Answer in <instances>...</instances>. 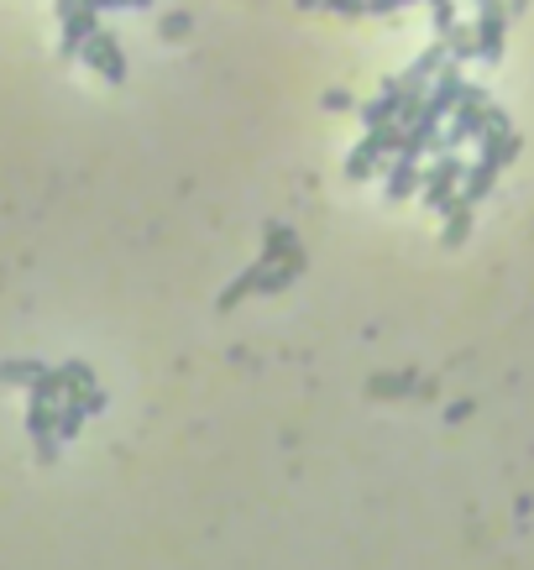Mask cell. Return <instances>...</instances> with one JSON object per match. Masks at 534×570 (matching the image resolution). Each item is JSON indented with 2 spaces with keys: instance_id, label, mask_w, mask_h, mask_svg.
Here are the masks:
<instances>
[{
  "instance_id": "2e32d148",
  "label": "cell",
  "mask_w": 534,
  "mask_h": 570,
  "mask_svg": "<svg viewBox=\"0 0 534 570\" xmlns=\"http://www.w3.org/2000/svg\"><path fill=\"white\" fill-rule=\"evenodd\" d=\"M293 241H299V236H293V225H283V220H267V225H263V257L278 261Z\"/></svg>"
},
{
  "instance_id": "d6986e66",
  "label": "cell",
  "mask_w": 534,
  "mask_h": 570,
  "mask_svg": "<svg viewBox=\"0 0 534 570\" xmlns=\"http://www.w3.org/2000/svg\"><path fill=\"white\" fill-rule=\"evenodd\" d=\"M158 32H163V43H184V37L195 32V16H189V11H169V16L158 22Z\"/></svg>"
},
{
  "instance_id": "ffe728a7",
  "label": "cell",
  "mask_w": 534,
  "mask_h": 570,
  "mask_svg": "<svg viewBox=\"0 0 534 570\" xmlns=\"http://www.w3.org/2000/svg\"><path fill=\"white\" fill-rule=\"evenodd\" d=\"M430 5V26H436V37H445L451 26H456V0H425Z\"/></svg>"
},
{
  "instance_id": "484cf974",
  "label": "cell",
  "mask_w": 534,
  "mask_h": 570,
  "mask_svg": "<svg viewBox=\"0 0 534 570\" xmlns=\"http://www.w3.org/2000/svg\"><path fill=\"white\" fill-rule=\"evenodd\" d=\"M315 5H320V0H299V11H315Z\"/></svg>"
},
{
  "instance_id": "7402d4cb",
  "label": "cell",
  "mask_w": 534,
  "mask_h": 570,
  "mask_svg": "<svg viewBox=\"0 0 534 570\" xmlns=\"http://www.w3.org/2000/svg\"><path fill=\"white\" fill-rule=\"evenodd\" d=\"M330 16H346V22H357V16H367V0H320Z\"/></svg>"
},
{
  "instance_id": "3957f363",
  "label": "cell",
  "mask_w": 534,
  "mask_h": 570,
  "mask_svg": "<svg viewBox=\"0 0 534 570\" xmlns=\"http://www.w3.org/2000/svg\"><path fill=\"white\" fill-rule=\"evenodd\" d=\"M26 434H32V455H37V466H53L58 451H63V440H58V404L32 398V404H26Z\"/></svg>"
},
{
  "instance_id": "8fae6325",
  "label": "cell",
  "mask_w": 534,
  "mask_h": 570,
  "mask_svg": "<svg viewBox=\"0 0 534 570\" xmlns=\"http://www.w3.org/2000/svg\"><path fill=\"white\" fill-rule=\"evenodd\" d=\"M477 205H466V199H451V205H445V231H440V246H445V252H456V246H466V236H472V220H477Z\"/></svg>"
},
{
  "instance_id": "7a4b0ae2",
  "label": "cell",
  "mask_w": 534,
  "mask_h": 570,
  "mask_svg": "<svg viewBox=\"0 0 534 570\" xmlns=\"http://www.w3.org/2000/svg\"><path fill=\"white\" fill-rule=\"evenodd\" d=\"M462 184H466V163L456 152H440L436 163L425 167V184H419V199L430 210H445L451 199H462Z\"/></svg>"
},
{
  "instance_id": "e0dca14e",
  "label": "cell",
  "mask_w": 534,
  "mask_h": 570,
  "mask_svg": "<svg viewBox=\"0 0 534 570\" xmlns=\"http://www.w3.org/2000/svg\"><path fill=\"white\" fill-rule=\"evenodd\" d=\"M26 393L43 398V404H63V398H69V387H63V372H58V367H43V377L32 382Z\"/></svg>"
},
{
  "instance_id": "d4e9b609",
  "label": "cell",
  "mask_w": 534,
  "mask_h": 570,
  "mask_svg": "<svg viewBox=\"0 0 534 570\" xmlns=\"http://www.w3.org/2000/svg\"><path fill=\"white\" fill-rule=\"evenodd\" d=\"M509 11H513V16H524V11H530V0H509Z\"/></svg>"
},
{
  "instance_id": "277c9868",
  "label": "cell",
  "mask_w": 534,
  "mask_h": 570,
  "mask_svg": "<svg viewBox=\"0 0 534 570\" xmlns=\"http://www.w3.org/2000/svg\"><path fill=\"white\" fill-rule=\"evenodd\" d=\"M477 147H483V158L492 167H509V163H519V152H524V137L509 126V116L492 105L487 110V126H483V137H477Z\"/></svg>"
},
{
  "instance_id": "44dd1931",
  "label": "cell",
  "mask_w": 534,
  "mask_h": 570,
  "mask_svg": "<svg viewBox=\"0 0 534 570\" xmlns=\"http://www.w3.org/2000/svg\"><path fill=\"white\" fill-rule=\"evenodd\" d=\"M409 5H419V0H367V16H383V22H393L398 11H409Z\"/></svg>"
},
{
  "instance_id": "ac0fdd59",
  "label": "cell",
  "mask_w": 534,
  "mask_h": 570,
  "mask_svg": "<svg viewBox=\"0 0 534 570\" xmlns=\"http://www.w3.org/2000/svg\"><path fill=\"white\" fill-rule=\"evenodd\" d=\"M84 419H90V414H84V404H79V398H63V404H58V440L69 445L73 434L84 429Z\"/></svg>"
},
{
  "instance_id": "52a82bcc",
  "label": "cell",
  "mask_w": 534,
  "mask_h": 570,
  "mask_svg": "<svg viewBox=\"0 0 534 570\" xmlns=\"http://www.w3.org/2000/svg\"><path fill=\"white\" fill-rule=\"evenodd\" d=\"M404 95H409V90H404V79H388V84H383V90L362 105V126H388V120H398Z\"/></svg>"
},
{
  "instance_id": "cb8c5ba5",
  "label": "cell",
  "mask_w": 534,
  "mask_h": 570,
  "mask_svg": "<svg viewBox=\"0 0 534 570\" xmlns=\"http://www.w3.org/2000/svg\"><path fill=\"white\" fill-rule=\"evenodd\" d=\"M445 419H451V424H462V419H472V404H466V398H462V404H451V408H445Z\"/></svg>"
},
{
  "instance_id": "7c38bea8",
  "label": "cell",
  "mask_w": 534,
  "mask_h": 570,
  "mask_svg": "<svg viewBox=\"0 0 534 570\" xmlns=\"http://www.w3.org/2000/svg\"><path fill=\"white\" fill-rule=\"evenodd\" d=\"M378 167H383V147H378V137L367 131L362 142H357V152L346 158V178H351V184H367Z\"/></svg>"
},
{
  "instance_id": "5b68a950",
  "label": "cell",
  "mask_w": 534,
  "mask_h": 570,
  "mask_svg": "<svg viewBox=\"0 0 534 570\" xmlns=\"http://www.w3.org/2000/svg\"><path fill=\"white\" fill-rule=\"evenodd\" d=\"M79 58H84V63H90L105 84H126V48L116 43V32H105V26L90 32V43L79 48Z\"/></svg>"
},
{
  "instance_id": "6da1fadb",
  "label": "cell",
  "mask_w": 534,
  "mask_h": 570,
  "mask_svg": "<svg viewBox=\"0 0 534 570\" xmlns=\"http://www.w3.org/2000/svg\"><path fill=\"white\" fill-rule=\"evenodd\" d=\"M487 110H492V100H487V90H477V84H466V95L456 100V110H451V120L440 126V152H456L462 142H477L487 126Z\"/></svg>"
},
{
  "instance_id": "9a60e30c",
  "label": "cell",
  "mask_w": 534,
  "mask_h": 570,
  "mask_svg": "<svg viewBox=\"0 0 534 570\" xmlns=\"http://www.w3.org/2000/svg\"><path fill=\"white\" fill-rule=\"evenodd\" d=\"M445 48H451V63H477V26H451L445 32Z\"/></svg>"
},
{
  "instance_id": "4fadbf2b",
  "label": "cell",
  "mask_w": 534,
  "mask_h": 570,
  "mask_svg": "<svg viewBox=\"0 0 534 570\" xmlns=\"http://www.w3.org/2000/svg\"><path fill=\"white\" fill-rule=\"evenodd\" d=\"M498 173H503V167H492L487 158H477V163L466 167V184H462V199H466V205H483L487 194H492V184H498Z\"/></svg>"
},
{
  "instance_id": "9c48e42d",
  "label": "cell",
  "mask_w": 534,
  "mask_h": 570,
  "mask_svg": "<svg viewBox=\"0 0 534 570\" xmlns=\"http://www.w3.org/2000/svg\"><path fill=\"white\" fill-rule=\"evenodd\" d=\"M419 393V372L414 367H393V372H372L367 377V398H409Z\"/></svg>"
},
{
  "instance_id": "5bb4252c",
  "label": "cell",
  "mask_w": 534,
  "mask_h": 570,
  "mask_svg": "<svg viewBox=\"0 0 534 570\" xmlns=\"http://www.w3.org/2000/svg\"><path fill=\"white\" fill-rule=\"evenodd\" d=\"M43 367H48V361H37V357H11V361H0V387H32V382L43 377Z\"/></svg>"
},
{
  "instance_id": "ba28073f",
  "label": "cell",
  "mask_w": 534,
  "mask_h": 570,
  "mask_svg": "<svg viewBox=\"0 0 534 570\" xmlns=\"http://www.w3.org/2000/svg\"><path fill=\"white\" fill-rule=\"evenodd\" d=\"M263 267H267L263 257L252 261V267H242V272H236V278H231V283L220 288L216 310H220V314H231V310H236V304H242V299H252V293H263Z\"/></svg>"
},
{
  "instance_id": "8992f818",
  "label": "cell",
  "mask_w": 534,
  "mask_h": 570,
  "mask_svg": "<svg viewBox=\"0 0 534 570\" xmlns=\"http://www.w3.org/2000/svg\"><path fill=\"white\" fill-rule=\"evenodd\" d=\"M58 372H63V387H69V398H79L90 419L111 408V393L100 387V377H95V367H90V361H63Z\"/></svg>"
},
{
  "instance_id": "603a6c76",
  "label": "cell",
  "mask_w": 534,
  "mask_h": 570,
  "mask_svg": "<svg viewBox=\"0 0 534 570\" xmlns=\"http://www.w3.org/2000/svg\"><path fill=\"white\" fill-rule=\"evenodd\" d=\"M357 100L346 95V90H325V110H351Z\"/></svg>"
},
{
  "instance_id": "30bf717a",
  "label": "cell",
  "mask_w": 534,
  "mask_h": 570,
  "mask_svg": "<svg viewBox=\"0 0 534 570\" xmlns=\"http://www.w3.org/2000/svg\"><path fill=\"white\" fill-rule=\"evenodd\" d=\"M419 184H425V167H419V158H393L388 163V199L393 205H404L409 194H419Z\"/></svg>"
}]
</instances>
